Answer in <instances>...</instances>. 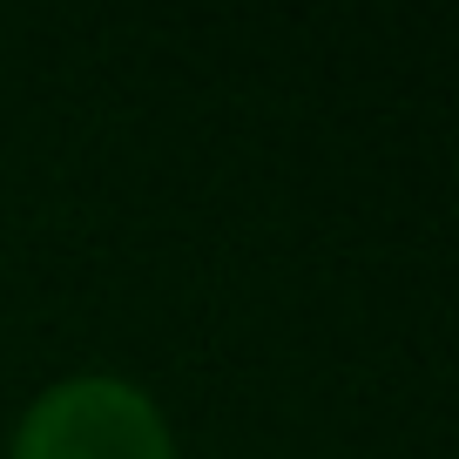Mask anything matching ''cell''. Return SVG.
Segmentation results:
<instances>
[{
	"instance_id": "6da1fadb",
	"label": "cell",
	"mask_w": 459,
	"mask_h": 459,
	"mask_svg": "<svg viewBox=\"0 0 459 459\" xmlns=\"http://www.w3.org/2000/svg\"><path fill=\"white\" fill-rule=\"evenodd\" d=\"M7 459H176L156 399L129 378H61L28 405Z\"/></svg>"
}]
</instances>
